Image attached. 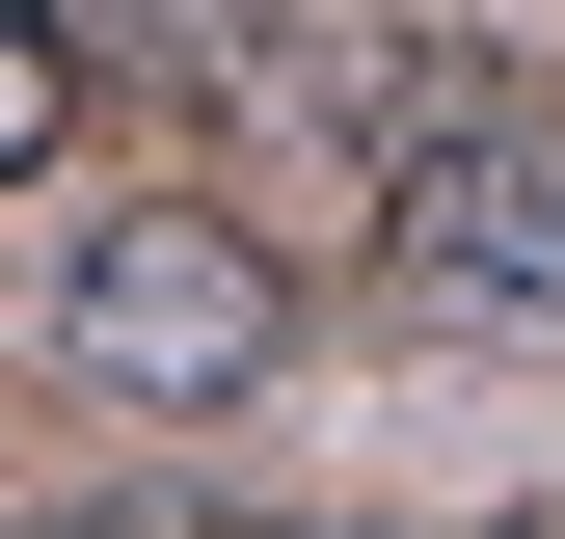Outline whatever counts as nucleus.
I'll return each instance as SVG.
<instances>
[{"instance_id": "7ed1b4c3", "label": "nucleus", "mask_w": 565, "mask_h": 539, "mask_svg": "<svg viewBox=\"0 0 565 539\" xmlns=\"http://www.w3.org/2000/svg\"><path fill=\"white\" fill-rule=\"evenodd\" d=\"M54 135H82V28H54V0H0V189H28Z\"/></svg>"}, {"instance_id": "f03ea898", "label": "nucleus", "mask_w": 565, "mask_h": 539, "mask_svg": "<svg viewBox=\"0 0 565 539\" xmlns=\"http://www.w3.org/2000/svg\"><path fill=\"white\" fill-rule=\"evenodd\" d=\"M350 216H377L404 297H458V324H565V135H539L512 82H458V54H431V108L377 135V189H350Z\"/></svg>"}, {"instance_id": "f257e3e1", "label": "nucleus", "mask_w": 565, "mask_h": 539, "mask_svg": "<svg viewBox=\"0 0 565 539\" xmlns=\"http://www.w3.org/2000/svg\"><path fill=\"white\" fill-rule=\"evenodd\" d=\"M54 351H82L108 404H269V351H297V270H269V216L135 189V216H82V243H54Z\"/></svg>"}]
</instances>
